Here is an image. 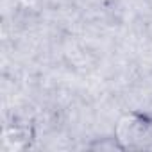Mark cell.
<instances>
[{
  "label": "cell",
  "mask_w": 152,
  "mask_h": 152,
  "mask_svg": "<svg viewBox=\"0 0 152 152\" xmlns=\"http://www.w3.org/2000/svg\"><path fill=\"white\" fill-rule=\"evenodd\" d=\"M113 143L118 150L152 148V116L145 113H127L115 125Z\"/></svg>",
  "instance_id": "obj_1"
}]
</instances>
